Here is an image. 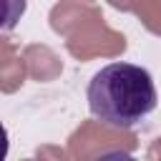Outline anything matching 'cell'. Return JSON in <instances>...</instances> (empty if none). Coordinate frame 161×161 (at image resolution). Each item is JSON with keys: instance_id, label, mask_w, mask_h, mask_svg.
<instances>
[{"instance_id": "cell-1", "label": "cell", "mask_w": 161, "mask_h": 161, "mask_svg": "<svg viewBox=\"0 0 161 161\" xmlns=\"http://www.w3.org/2000/svg\"><path fill=\"white\" fill-rule=\"evenodd\" d=\"M88 111L111 128H136L158 103L153 78L133 63L103 65L88 83Z\"/></svg>"}, {"instance_id": "cell-2", "label": "cell", "mask_w": 161, "mask_h": 161, "mask_svg": "<svg viewBox=\"0 0 161 161\" xmlns=\"http://www.w3.org/2000/svg\"><path fill=\"white\" fill-rule=\"evenodd\" d=\"M28 0H0V33L15 30L20 18L25 15Z\"/></svg>"}, {"instance_id": "cell-3", "label": "cell", "mask_w": 161, "mask_h": 161, "mask_svg": "<svg viewBox=\"0 0 161 161\" xmlns=\"http://www.w3.org/2000/svg\"><path fill=\"white\" fill-rule=\"evenodd\" d=\"M8 148H10V138H8V128L0 123V161L8 156Z\"/></svg>"}]
</instances>
